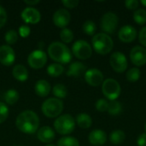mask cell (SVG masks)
<instances>
[{
  "instance_id": "cell-1",
  "label": "cell",
  "mask_w": 146,
  "mask_h": 146,
  "mask_svg": "<svg viewBox=\"0 0 146 146\" xmlns=\"http://www.w3.org/2000/svg\"><path fill=\"white\" fill-rule=\"evenodd\" d=\"M15 125L20 132L26 134H33L38 130L39 118L34 111L24 110L16 117Z\"/></svg>"
},
{
  "instance_id": "cell-2",
  "label": "cell",
  "mask_w": 146,
  "mask_h": 146,
  "mask_svg": "<svg viewBox=\"0 0 146 146\" xmlns=\"http://www.w3.org/2000/svg\"><path fill=\"white\" fill-rule=\"evenodd\" d=\"M49 56L56 63L67 64L72 60V52L63 43L55 41L48 47Z\"/></svg>"
},
{
  "instance_id": "cell-3",
  "label": "cell",
  "mask_w": 146,
  "mask_h": 146,
  "mask_svg": "<svg viewBox=\"0 0 146 146\" xmlns=\"http://www.w3.org/2000/svg\"><path fill=\"white\" fill-rule=\"evenodd\" d=\"M92 44L94 50L100 55L109 54L114 47V42L109 34L99 33L92 37Z\"/></svg>"
},
{
  "instance_id": "cell-4",
  "label": "cell",
  "mask_w": 146,
  "mask_h": 146,
  "mask_svg": "<svg viewBox=\"0 0 146 146\" xmlns=\"http://www.w3.org/2000/svg\"><path fill=\"white\" fill-rule=\"evenodd\" d=\"M41 110L47 118H57L63 110V103L58 98H50L42 104Z\"/></svg>"
},
{
  "instance_id": "cell-5",
  "label": "cell",
  "mask_w": 146,
  "mask_h": 146,
  "mask_svg": "<svg viewBox=\"0 0 146 146\" xmlns=\"http://www.w3.org/2000/svg\"><path fill=\"white\" fill-rule=\"evenodd\" d=\"M54 128L59 134L68 135L72 133L75 128V120L71 115H62L55 120Z\"/></svg>"
},
{
  "instance_id": "cell-6",
  "label": "cell",
  "mask_w": 146,
  "mask_h": 146,
  "mask_svg": "<svg viewBox=\"0 0 146 146\" xmlns=\"http://www.w3.org/2000/svg\"><path fill=\"white\" fill-rule=\"evenodd\" d=\"M102 91L104 95L110 101L116 100L121 95V86L119 82L114 79H106L102 85Z\"/></svg>"
},
{
  "instance_id": "cell-7",
  "label": "cell",
  "mask_w": 146,
  "mask_h": 146,
  "mask_svg": "<svg viewBox=\"0 0 146 146\" xmlns=\"http://www.w3.org/2000/svg\"><path fill=\"white\" fill-rule=\"evenodd\" d=\"M72 53L80 60H86L92 56V48L86 40L79 39L73 44Z\"/></svg>"
},
{
  "instance_id": "cell-8",
  "label": "cell",
  "mask_w": 146,
  "mask_h": 146,
  "mask_svg": "<svg viewBox=\"0 0 146 146\" xmlns=\"http://www.w3.org/2000/svg\"><path fill=\"white\" fill-rule=\"evenodd\" d=\"M119 19L116 14L114 12L109 11L105 13L101 18V29L104 32V33H113L115 32L116 27L118 26Z\"/></svg>"
},
{
  "instance_id": "cell-9",
  "label": "cell",
  "mask_w": 146,
  "mask_h": 146,
  "mask_svg": "<svg viewBox=\"0 0 146 146\" xmlns=\"http://www.w3.org/2000/svg\"><path fill=\"white\" fill-rule=\"evenodd\" d=\"M27 62L32 68L40 69L47 62V55L42 50H35L28 55Z\"/></svg>"
},
{
  "instance_id": "cell-10",
  "label": "cell",
  "mask_w": 146,
  "mask_h": 146,
  "mask_svg": "<svg viewBox=\"0 0 146 146\" xmlns=\"http://www.w3.org/2000/svg\"><path fill=\"white\" fill-rule=\"evenodd\" d=\"M111 68L116 73H123L127 70V59L126 56L120 51H115L110 56V59Z\"/></svg>"
},
{
  "instance_id": "cell-11",
  "label": "cell",
  "mask_w": 146,
  "mask_h": 146,
  "mask_svg": "<svg viewBox=\"0 0 146 146\" xmlns=\"http://www.w3.org/2000/svg\"><path fill=\"white\" fill-rule=\"evenodd\" d=\"M71 20V15L68 10L65 9H57L52 16V21L59 28H66V27L69 24Z\"/></svg>"
},
{
  "instance_id": "cell-12",
  "label": "cell",
  "mask_w": 146,
  "mask_h": 146,
  "mask_svg": "<svg viewBox=\"0 0 146 146\" xmlns=\"http://www.w3.org/2000/svg\"><path fill=\"white\" fill-rule=\"evenodd\" d=\"M130 59L133 64L137 67L144 66L146 63V49L143 46L136 45L130 51Z\"/></svg>"
},
{
  "instance_id": "cell-13",
  "label": "cell",
  "mask_w": 146,
  "mask_h": 146,
  "mask_svg": "<svg viewBox=\"0 0 146 146\" xmlns=\"http://www.w3.org/2000/svg\"><path fill=\"white\" fill-rule=\"evenodd\" d=\"M84 76L86 82L92 86H98L104 82V74L98 68H91L86 70Z\"/></svg>"
},
{
  "instance_id": "cell-14",
  "label": "cell",
  "mask_w": 146,
  "mask_h": 146,
  "mask_svg": "<svg viewBox=\"0 0 146 146\" xmlns=\"http://www.w3.org/2000/svg\"><path fill=\"white\" fill-rule=\"evenodd\" d=\"M15 60V52L14 49L8 45L3 44L0 46V62L4 66H11Z\"/></svg>"
},
{
  "instance_id": "cell-15",
  "label": "cell",
  "mask_w": 146,
  "mask_h": 146,
  "mask_svg": "<svg viewBox=\"0 0 146 146\" xmlns=\"http://www.w3.org/2000/svg\"><path fill=\"white\" fill-rule=\"evenodd\" d=\"M21 17L27 24H37L41 20V14L33 7H27L22 10Z\"/></svg>"
},
{
  "instance_id": "cell-16",
  "label": "cell",
  "mask_w": 146,
  "mask_h": 146,
  "mask_svg": "<svg viewBox=\"0 0 146 146\" xmlns=\"http://www.w3.org/2000/svg\"><path fill=\"white\" fill-rule=\"evenodd\" d=\"M137 37L136 29L131 25H125L121 27L118 33L119 39L123 43H131Z\"/></svg>"
},
{
  "instance_id": "cell-17",
  "label": "cell",
  "mask_w": 146,
  "mask_h": 146,
  "mask_svg": "<svg viewBox=\"0 0 146 146\" xmlns=\"http://www.w3.org/2000/svg\"><path fill=\"white\" fill-rule=\"evenodd\" d=\"M37 138L42 143L50 144L56 138L55 131L48 126L42 127L37 131Z\"/></svg>"
},
{
  "instance_id": "cell-18",
  "label": "cell",
  "mask_w": 146,
  "mask_h": 146,
  "mask_svg": "<svg viewBox=\"0 0 146 146\" xmlns=\"http://www.w3.org/2000/svg\"><path fill=\"white\" fill-rule=\"evenodd\" d=\"M88 140L92 145H103L107 141V134L102 129H95L90 133L88 136Z\"/></svg>"
},
{
  "instance_id": "cell-19",
  "label": "cell",
  "mask_w": 146,
  "mask_h": 146,
  "mask_svg": "<svg viewBox=\"0 0 146 146\" xmlns=\"http://www.w3.org/2000/svg\"><path fill=\"white\" fill-rule=\"evenodd\" d=\"M86 72V66L84 63L80 62H74L69 65L66 74L68 77L78 78L85 74Z\"/></svg>"
},
{
  "instance_id": "cell-20",
  "label": "cell",
  "mask_w": 146,
  "mask_h": 146,
  "mask_svg": "<svg viewBox=\"0 0 146 146\" xmlns=\"http://www.w3.org/2000/svg\"><path fill=\"white\" fill-rule=\"evenodd\" d=\"M51 91V86L50 83L45 80H38L34 86V92L35 93L40 97L44 98L49 95Z\"/></svg>"
},
{
  "instance_id": "cell-21",
  "label": "cell",
  "mask_w": 146,
  "mask_h": 146,
  "mask_svg": "<svg viewBox=\"0 0 146 146\" xmlns=\"http://www.w3.org/2000/svg\"><path fill=\"white\" fill-rule=\"evenodd\" d=\"M12 75L16 80L20 82H24L28 79L27 68L22 64H17L14 66L12 69Z\"/></svg>"
},
{
  "instance_id": "cell-22",
  "label": "cell",
  "mask_w": 146,
  "mask_h": 146,
  "mask_svg": "<svg viewBox=\"0 0 146 146\" xmlns=\"http://www.w3.org/2000/svg\"><path fill=\"white\" fill-rule=\"evenodd\" d=\"M76 124L82 129H87L92 125V119L88 114L80 113L76 116Z\"/></svg>"
},
{
  "instance_id": "cell-23",
  "label": "cell",
  "mask_w": 146,
  "mask_h": 146,
  "mask_svg": "<svg viewBox=\"0 0 146 146\" xmlns=\"http://www.w3.org/2000/svg\"><path fill=\"white\" fill-rule=\"evenodd\" d=\"M126 139V134L122 130H115L110 135V140L111 144L115 145H121Z\"/></svg>"
},
{
  "instance_id": "cell-24",
  "label": "cell",
  "mask_w": 146,
  "mask_h": 146,
  "mask_svg": "<svg viewBox=\"0 0 146 146\" xmlns=\"http://www.w3.org/2000/svg\"><path fill=\"white\" fill-rule=\"evenodd\" d=\"M19 98H20V95H19V92L15 90V89H9L5 93H4V101L7 104L9 105H14L15 104L18 100H19Z\"/></svg>"
},
{
  "instance_id": "cell-25",
  "label": "cell",
  "mask_w": 146,
  "mask_h": 146,
  "mask_svg": "<svg viewBox=\"0 0 146 146\" xmlns=\"http://www.w3.org/2000/svg\"><path fill=\"white\" fill-rule=\"evenodd\" d=\"M64 72V68L60 63H51L47 68V73L51 77H59Z\"/></svg>"
},
{
  "instance_id": "cell-26",
  "label": "cell",
  "mask_w": 146,
  "mask_h": 146,
  "mask_svg": "<svg viewBox=\"0 0 146 146\" xmlns=\"http://www.w3.org/2000/svg\"><path fill=\"white\" fill-rule=\"evenodd\" d=\"M52 93L56 98L60 100L65 98L68 94V89L63 84H56L52 87Z\"/></svg>"
},
{
  "instance_id": "cell-27",
  "label": "cell",
  "mask_w": 146,
  "mask_h": 146,
  "mask_svg": "<svg viewBox=\"0 0 146 146\" xmlns=\"http://www.w3.org/2000/svg\"><path fill=\"white\" fill-rule=\"evenodd\" d=\"M107 111L110 115H113V116L118 115L122 111V105L120 102L116 100L110 101V103H109V107H108Z\"/></svg>"
},
{
  "instance_id": "cell-28",
  "label": "cell",
  "mask_w": 146,
  "mask_h": 146,
  "mask_svg": "<svg viewBox=\"0 0 146 146\" xmlns=\"http://www.w3.org/2000/svg\"><path fill=\"white\" fill-rule=\"evenodd\" d=\"M56 146H80V142L74 137L64 136L58 140Z\"/></svg>"
},
{
  "instance_id": "cell-29",
  "label": "cell",
  "mask_w": 146,
  "mask_h": 146,
  "mask_svg": "<svg viewBox=\"0 0 146 146\" xmlns=\"http://www.w3.org/2000/svg\"><path fill=\"white\" fill-rule=\"evenodd\" d=\"M133 20L139 25H145L146 23V10L145 9H138L133 13Z\"/></svg>"
},
{
  "instance_id": "cell-30",
  "label": "cell",
  "mask_w": 146,
  "mask_h": 146,
  "mask_svg": "<svg viewBox=\"0 0 146 146\" xmlns=\"http://www.w3.org/2000/svg\"><path fill=\"white\" fill-rule=\"evenodd\" d=\"M140 75H141V71L139 68H130L127 72V74H126V79L131 82V83H133V82H136L139 80L140 78Z\"/></svg>"
},
{
  "instance_id": "cell-31",
  "label": "cell",
  "mask_w": 146,
  "mask_h": 146,
  "mask_svg": "<svg viewBox=\"0 0 146 146\" xmlns=\"http://www.w3.org/2000/svg\"><path fill=\"white\" fill-rule=\"evenodd\" d=\"M82 29L86 34H87L89 36H92V35L94 36L96 30H97V26H96L94 21L88 20V21L84 22V24L82 26Z\"/></svg>"
},
{
  "instance_id": "cell-32",
  "label": "cell",
  "mask_w": 146,
  "mask_h": 146,
  "mask_svg": "<svg viewBox=\"0 0 146 146\" xmlns=\"http://www.w3.org/2000/svg\"><path fill=\"white\" fill-rule=\"evenodd\" d=\"M60 38L65 44H69L74 39V33L69 28H63L60 32Z\"/></svg>"
},
{
  "instance_id": "cell-33",
  "label": "cell",
  "mask_w": 146,
  "mask_h": 146,
  "mask_svg": "<svg viewBox=\"0 0 146 146\" xmlns=\"http://www.w3.org/2000/svg\"><path fill=\"white\" fill-rule=\"evenodd\" d=\"M18 38H19V35L15 30H9L8 32H6L4 35V40L7 43V44L9 46L15 44L18 41Z\"/></svg>"
},
{
  "instance_id": "cell-34",
  "label": "cell",
  "mask_w": 146,
  "mask_h": 146,
  "mask_svg": "<svg viewBox=\"0 0 146 146\" xmlns=\"http://www.w3.org/2000/svg\"><path fill=\"white\" fill-rule=\"evenodd\" d=\"M9 116V108L4 104L0 102V124L3 123Z\"/></svg>"
},
{
  "instance_id": "cell-35",
  "label": "cell",
  "mask_w": 146,
  "mask_h": 146,
  "mask_svg": "<svg viewBox=\"0 0 146 146\" xmlns=\"http://www.w3.org/2000/svg\"><path fill=\"white\" fill-rule=\"evenodd\" d=\"M96 109L99 112H106L109 107V102L106 99L100 98L96 102Z\"/></svg>"
},
{
  "instance_id": "cell-36",
  "label": "cell",
  "mask_w": 146,
  "mask_h": 146,
  "mask_svg": "<svg viewBox=\"0 0 146 146\" xmlns=\"http://www.w3.org/2000/svg\"><path fill=\"white\" fill-rule=\"evenodd\" d=\"M31 33V28L27 25H22L19 27L18 30V35H20L21 38H27Z\"/></svg>"
},
{
  "instance_id": "cell-37",
  "label": "cell",
  "mask_w": 146,
  "mask_h": 146,
  "mask_svg": "<svg viewBox=\"0 0 146 146\" xmlns=\"http://www.w3.org/2000/svg\"><path fill=\"white\" fill-rule=\"evenodd\" d=\"M139 5V2L137 0H127L125 1V6L127 9L130 10H136L138 9Z\"/></svg>"
},
{
  "instance_id": "cell-38",
  "label": "cell",
  "mask_w": 146,
  "mask_h": 146,
  "mask_svg": "<svg viewBox=\"0 0 146 146\" xmlns=\"http://www.w3.org/2000/svg\"><path fill=\"white\" fill-rule=\"evenodd\" d=\"M7 12L5 10V9L0 5V28H2L3 27H4V25L7 22Z\"/></svg>"
},
{
  "instance_id": "cell-39",
  "label": "cell",
  "mask_w": 146,
  "mask_h": 146,
  "mask_svg": "<svg viewBox=\"0 0 146 146\" xmlns=\"http://www.w3.org/2000/svg\"><path fill=\"white\" fill-rule=\"evenodd\" d=\"M62 3L68 9H74L79 5L80 2L78 0H62Z\"/></svg>"
},
{
  "instance_id": "cell-40",
  "label": "cell",
  "mask_w": 146,
  "mask_h": 146,
  "mask_svg": "<svg viewBox=\"0 0 146 146\" xmlns=\"http://www.w3.org/2000/svg\"><path fill=\"white\" fill-rule=\"evenodd\" d=\"M139 40L143 47L146 48V27H142V29L140 30L139 33Z\"/></svg>"
},
{
  "instance_id": "cell-41",
  "label": "cell",
  "mask_w": 146,
  "mask_h": 146,
  "mask_svg": "<svg viewBox=\"0 0 146 146\" xmlns=\"http://www.w3.org/2000/svg\"><path fill=\"white\" fill-rule=\"evenodd\" d=\"M138 146H146V133H141L137 139Z\"/></svg>"
},
{
  "instance_id": "cell-42",
  "label": "cell",
  "mask_w": 146,
  "mask_h": 146,
  "mask_svg": "<svg viewBox=\"0 0 146 146\" xmlns=\"http://www.w3.org/2000/svg\"><path fill=\"white\" fill-rule=\"evenodd\" d=\"M24 3H25L28 7H33V6H35V5H37L38 3H39L40 1H39V0H32V1H30V0H25Z\"/></svg>"
},
{
  "instance_id": "cell-43",
  "label": "cell",
  "mask_w": 146,
  "mask_h": 146,
  "mask_svg": "<svg viewBox=\"0 0 146 146\" xmlns=\"http://www.w3.org/2000/svg\"><path fill=\"white\" fill-rule=\"evenodd\" d=\"M140 3L143 4L145 7H146V0H142V1H140Z\"/></svg>"
},
{
  "instance_id": "cell-44",
  "label": "cell",
  "mask_w": 146,
  "mask_h": 146,
  "mask_svg": "<svg viewBox=\"0 0 146 146\" xmlns=\"http://www.w3.org/2000/svg\"><path fill=\"white\" fill-rule=\"evenodd\" d=\"M44 146H56V145H51V144H48V145H44Z\"/></svg>"
},
{
  "instance_id": "cell-45",
  "label": "cell",
  "mask_w": 146,
  "mask_h": 146,
  "mask_svg": "<svg viewBox=\"0 0 146 146\" xmlns=\"http://www.w3.org/2000/svg\"><path fill=\"white\" fill-rule=\"evenodd\" d=\"M145 133H146V123H145Z\"/></svg>"
}]
</instances>
